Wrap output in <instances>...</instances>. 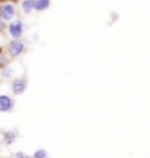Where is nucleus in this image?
<instances>
[{"mask_svg":"<svg viewBox=\"0 0 150 158\" xmlns=\"http://www.w3.org/2000/svg\"><path fill=\"white\" fill-rule=\"evenodd\" d=\"M25 43L22 39H12V40L7 43V55L10 56V58H18L21 56L24 52H25Z\"/></svg>","mask_w":150,"mask_h":158,"instance_id":"nucleus-1","label":"nucleus"},{"mask_svg":"<svg viewBox=\"0 0 150 158\" xmlns=\"http://www.w3.org/2000/svg\"><path fill=\"white\" fill-rule=\"evenodd\" d=\"M16 15V6L12 2H0V18L3 21H12Z\"/></svg>","mask_w":150,"mask_h":158,"instance_id":"nucleus-2","label":"nucleus"},{"mask_svg":"<svg viewBox=\"0 0 150 158\" xmlns=\"http://www.w3.org/2000/svg\"><path fill=\"white\" fill-rule=\"evenodd\" d=\"M7 33L9 35L12 37V39H21L22 35H24V22L21 19H12L9 22V25H7Z\"/></svg>","mask_w":150,"mask_h":158,"instance_id":"nucleus-3","label":"nucleus"},{"mask_svg":"<svg viewBox=\"0 0 150 158\" xmlns=\"http://www.w3.org/2000/svg\"><path fill=\"white\" fill-rule=\"evenodd\" d=\"M28 87V80L27 77H16L12 80V84H10V89H12V93L14 95H22Z\"/></svg>","mask_w":150,"mask_h":158,"instance_id":"nucleus-4","label":"nucleus"},{"mask_svg":"<svg viewBox=\"0 0 150 158\" xmlns=\"http://www.w3.org/2000/svg\"><path fill=\"white\" fill-rule=\"evenodd\" d=\"M15 106V101L7 95H0V112H10Z\"/></svg>","mask_w":150,"mask_h":158,"instance_id":"nucleus-5","label":"nucleus"},{"mask_svg":"<svg viewBox=\"0 0 150 158\" xmlns=\"http://www.w3.org/2000/svg\"><path fill=\"white\" fill-rule=\"evenodd\" d=\"M16 139H18V135H16V131L10 130V131H5L3 133V142L6 146H10V145H14L16 142Z\"/></svg>","mask_w":150,"mask_h":158,"instance_id":"nucleus-6","label":"nucleus"},{"mask_svg":"<svg viewBox=\"0 0 150 158\" xmlns=\"http://www.w3.org/2000/svg\"><path fill=\"white\" fill-rule=\"evenodd\" d=\"M50 2L52 0H34V9L37 12H44V10L49 9Z\"/></svg>","mask_w":150,"mask_h":158,"instance_id":"nucleus-7","label":"nucleus"},{"mask_svg":"<svg viewBox=\"0 0 150 158\" xmlns=\"http://www.w3.org/2000/svg\"><path fill=\"white\" fill-rule=\"evenodd\" d=\"M21 9L24 14H31L34 9V0H22L21 2Z\"/></svg>","mask_w":150,"mask_h":158,"instance_id":"nucleus-8","label":"nucleus"},{"mask_svg":"<svg viewBox=\"0 0 150 158\" xmlns=\"http://www.w3.org/2000/svg\"><path fill=\"white\" fill-rule=\"evenodd\" d=\"M12 74H14V71H12V68H10L7 64L0 68V77H2V78H10Z\"/></svg>","mask_w":150,"mask_h":158,"instance_id":"nucleus-9","label":"nucleus"},{"mask_svg":"<svg viewBox=\"0 0 150 158\" xmlns=\"http://www.w3.org/2000/svg\"><path fill=\"white\" fill-rule=\"evenodd\" d=\"M33 158H49V152L46 151V149L40 148V149H37V151L33 154Z\"/></svg>","mask_w":150,"mask_h":158,"instance_id":"nucleus-10","label":"nucleus"},{"mask_svg":"<svg viewBox=\"0 0 150 158\" xmlns=\"http://www.w3.org/2000/svg\"><path fill=\"white\" fill-rule=\"evenodd\" d=\"M15 158H33V155L30 157V155H27L25 152H21V151H18V152H15V155H14Z\"/></svg>","mask_w":150,"mask_h":158,"instance_id":"nucleus-11","label":"nucleus"},{"mask_svg":"<svg viewBox=\"0 0 150 158\" xmlns=\"http://www.w3.org/2000/svg\"><path fill=\"white\" fill-rule=\"evenodd\" d=\"M5 22H6V21H3L0 18V31H3V30L6 28V24H5Z\"/></svg>","mask_w":150,"mask_h":158,"instance_id":"nucleus-12","label":"nucleus"},{"mask_svg":"<svg viewBox=\"0 0 150 158\" xmlns=\"http://www.w3.org/2000/svg\"><path fill=\"white\" fill-rule=\"evenodd\" d=\"M0 2H12V3H16V2H19V0H0Z\"/></svg>","mask_w":150,"mask_h":158,"instance_id":"nucleus-13","label":"nucleus"},{"mask_svg":"<svg viewBox=\"0 0 150 158\" xmlns=\"http://www.w3.org/2000/svg\"><path fill=\"white\" fill-rule=\"evenodd\" d=\"M2 136H3V133H2V130H0V138H2Z\"/></svg>","mask_w":150,"mask_h":158,"instance_id":"nucleus-14","label":"nucleus"}]
</instances>
